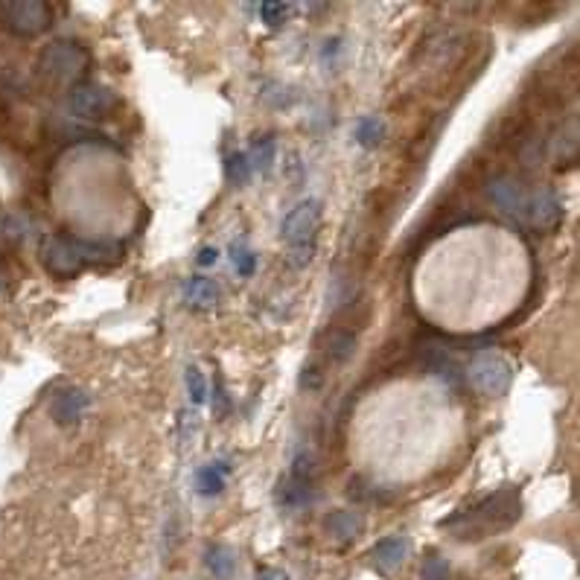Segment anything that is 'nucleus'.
<instances>
[{
  "label": "nucleus",
  "instance_id": "1",
  "mask_svg": "<svg viewBox=\"0 0 580 580\" xmlns=\"http://www.w3.org/2000/svg\"><path fill=\"white\" fill-rule=\"evenodd\" d=\"M519 516H522L519 490L508 487V490H499V493L481 499L470 511L452 516L446 522V528L458 540H484V537H496V534L508 531Z\"/></svg>",
  "mask_w": 580,
  "mask_h": 580
},
{
  "label": "nucleus",
  "instance_id": "2",
  "mask_svg": "<svg viewBox=\"0 0 580 580\" xmlns=\"http://www.w3.org/2000/svg\"><path fill=\"white\" fill-rule=\"evenodd\" d=\"M41 266L53 277L70 280L76 274H82L88 266H108L117 260V248L105 245V242H85L79 237H68V234H50L41 239L38 248Z\"/></svg>",
  "mask_w": 580,
  "mask_h": 580
},
{
  "label": "nucleus",
  "instance_id": "3",
  "mask_svg": "<svg viewBox=\"0 0 580 580\" xmlns=\"http://www.w3.org/2000/svg\"><path fill=\"white\" fill-rule=\"evenodd\" d=\"M91 50L79 41H53L41 50L38 56V70L44 79L59 82V85H82L85 76L91 73Z\"/></svg>",
  "mask_w": 580,
  "mask_h": 580
},
{
  "label": "nucleus",
  "instance_id": "4",
  "mask_svg": "<svg viewBox=\"0 0 580 580\" xmlns=\"http://www.w3.org/2000/svg\"><path fill=\"white\" fill-rule=\"evenodd\" d=\"M318 225H321V202L318 199H307L298 207H292L289 216L283 219L280 237L289 245V263L295 269H304L312 263Z\"/></svg>",
  "mask_w": 580,
  "mask_h": 580
},
{
  "label": "nucleus",
  "instance_id": "5",
  "mask_svg": "<svg viewBox=\"0 0 580 580\" xmlns=\"http://www.w3.org/2000/svg\"><path fill=\"white\" fill-rule=\"evenodd\" d=\"M315 481H318V467H315V458L309 455L307 449H301L295 458H292V467L289 473L277 481V490H274V499H277V508L286 513L301 511L315 502Z\"/></svg>",
  "mask_w": 580,
  "mask_h": 580
},
{
  "label": "nucleus",
  "instance_id": "6",
  "mask_svg": "<svg viewBox=\"0 0 580 580\" xmlns=\"http://www.w3.org/2000/svg\"><path fill=\"white\" fill-rule=\"evenodd\" d=\"M53 24V6L44 0H6L0 3V27L15 38H38Z\"/></svg>",
  "mask_w": 580,
  "mask_h": 580
},
{
  "label": "nucleus",
  "instance_id": "7",
  "mask_svg": "<svg viewBox=\"0 0 580 580\" xmlns=\"http://www.w3.org/2000/svg\"><path fill=\"white\" fill-rule=\"evenodd\" d=\"M467 379L484 397H502L508 394L513 382V365L502 353H478L467 365Z\"/></svg>",
  "mask_w": 580,
  "mask_h": 580
},
{
  "label": "nucleus",
  "instance_id": "8",
  "mask_svg": "<svg viewBox=\"0 0 580 580\" xmlns=\"http://www.w3.org/2000/svg\"><path fill=\"white\" fill-rule=\"evenodd\" d=\"M70 114L82 117V120H108L120 111V97L97 82H82L76 88H70L68 94Z\"/></svg>",
  "mask_w": 580,
  "mask_h": 580
},
{
  "label": "nucleus",
  "instance_id": "9",
  "mask_svg": "<svg viewBox=\"0 0 580 580\" xmlns=\"http://www.w3.org/2000/svg\"><path fill=\"white\" fill-rule=\"evenodd\" d=\"M566 219V210H563V202L560 196L551 190V187H534L531 196H528V210H525V219L522 225L537 231V234H551L563 225Z\"/></svg>",
  "mask_w": 580,
  "mask_h": 580
},
{
  "label": "nucleus",
  "instance_id": "10",
  "mask_svg": "<svg viewBox=\"0 0 580 580\" xmlns=\"http://www.w3.org/2000/svg\"><path fill=\"white\" fill-rule=\"evenodd\" d=\"M487 196H490V202L499 207L505 216H511L513 222L522 225L525 210H528V196H531L528 187H522V184H519L516 178H511V175H499V178H490Z\"/></svg>",
  "mask_w": 580,
  "mask_h": 580
},
{
  "label": "nucleus",
  "instance_id": "11",
  "mask_svg": "<svg viewBox=\"0 0 580 580\" xmlns=\"http://www.w3.org/2000/svg\"><path fill=\"white\" fill-rule=\"evenodd\" d=\"M88 411V394L76 385H62L50 394V417L56 426H76Z\"/></svg>",
  "mask_w": 580,
  "mask_h": 580
},
{
  "label": "nucleus",
  "instance_id": "12",
  "mask_svg": "<svg viewBox=\"0 0 580 580\" xmlns=\"http://www.w3.org/2000/svg\"><path fill=\"white\" fill-rule=\"evenodd\" d=\"M406 557H409V540L406 537H385L371 548V563L382 575L397 572L406 563Z\"/></svg>",
  "mask_w": 580,
  "mask_h": 580
},
{
  "label": "nucleus",
  "instance_id": "13",
  "mask_svg": "<svg viewBox=\"0 0 580 580\" xmlns=\"http://www.w3.org/2000/svg\"><path fill=\"white\" fill-rule=\"evenodd\" d=\"M324 528L336 537V540H356L362 531H365V516L353 508H344V511H333L327 519H324Z\"/></svg>",
  "mask_w": 580,
  "mask_h": 580
},
{
  "label": "nucleus",
  "instance_id": "14",
  "mask_svg": "<svg viewBox=\"0 0 580 580\" xmlns=\"http://www.w3.org/2000/svg\"><path fill=\"white\" fill-rule=\"evenodd\" d=\"M184 301H187V307L199 309V312L213 309L219 301V286L210 277H190L184 286Z\"/></svg>",
  "mask_w": 580,
  "mask_h": 580
},
{
  "label": "nucleus",
  "instance_id": "15",
  "mask_svg": "<svg viewBox=\"0 0 580 580\" xmlns=\"http://www.w3.org/2000/svg\"><path fill=\"white\" fill-rule=\"evenodd\" d=\"M205 563L216 580H231L237 572V554L225 543H210L205 551Z\"/></svg>",
  "mask_w": 580,
  "mask_h": 580
},
{
  "label": "nucleus",
  "instance_id": "16",
  "mask_svg": "<svg viewBox=\"0 0 580 580\" xmlns=\"http://www.w3.org/2000/svg\"><path fill=\"white\" fill-rule=\"evenodd\" d=\"M225 476H228V464L225 461H216V464H207L196 473V487L202 496H219L225 490Z\"/></svg>",
  "mask_w": 580,
  "mask_h": 580
},
{
  "label": "nucleus",
  "instance_id": "17",
  "mask_svg": "<svg viewBox=\"0 0 580 580\" xmlns=\"http://www.w3.org/2000/svg\"><path fill=\"white\" fill-rule=\"evenodd\" d=\"M274 158H277V143H274L272 135H266L254 143V149L248 155V164H251V170H260L263 175H269L274 167Z\"/></svg>",
  "mask_w": 580,
  "mask_h": 580
},
{
  "label": "nucleus",
  "instance_id": "18",
  "mask_svg": "<svg viewBox=\"0 0 580 580\" xmlns=\"http://www.w3.org/2000/svg\"><path fill=\"white\" fill-rule=\"evenodd\" d=\"M353 350H356V336L350 330H336L327 342V359L333 365H342L353 356Z\"/></svg>",
  "mask_w": 580,
  "mask_h": 580
},
{
  "label": "nucleus",
  "instance_id": "19",
  "mask_svg": "<svg viewBox=\"0 0 580 580\" xmlns=\"http://www.w3.org/2000/svg\"><path fill=\"white\" fill-rule=\"evenodd\" d=\"M382 137H385V123H382L379 117H362V120H359V126H356V140H359L362 146L374 149V146L382 143Z\"/></svg>",
  "mask_w": 580,
  "mask_h": 580
},
{
  "label": "nucleus",
  "instance_id": "20",
  "mask_svg": "<svg viewBox=\"0 0 580 580\" xmlns=\"http://www.w3.org/2000/svg\"><path fill=\"white\" fill-rule=\"evenodd\" d=\"M225 172H228V181L231 184H248V178H251V164H248V155L245 152H231L228 155V161H225Z\"/></svg>",
  "mask_w": 580,
  "mask_h": 580
},
{
  "label": "nucleus",
  "instance_id": "21",
  "mask_svg": "<svg viewBox=\"0 0 580 580\" xmlns=\"http://www.w3.org/2000/svg\"><path fill=\"white\" fill-rule=\"evenodd\" d=\"M231 260H234V269L242 277H251L254 269H257V254L245 245V242H237V245H231Z\"/></svg>",
  "mask_w": 580,
  "mask_h": 580
},
{
  "label": "nucleus",
  "instance_id": "22",
  "mask_svg": "<svg viewBox=\"0 0 580 580\" xmlns=\"http://www.w3.org/2000/svg\"><path fill=\"white\" fill-rule=\"evenodd\" d=\"M420 580H449V563L441 554H429L420 566Z\"/></svg>",
  "mask_w": 580,
  "mask_h": 580
},
{
  "label": "nucleus",
  "instance_id": "23",
  "mask_svg": "<svg viewBox=\"0 0 580 580\" xmlns=\"http://www.w3.org/2000/svg\"><path fill=\"white\" fill-rule=\"evenodd\" d=\"M187 391H190V400L196 403V406H202L207 400V382L205 376H202V371L199 368H187Z\"/></svg>",
  "mask_w": 580,
  "mask_h": 580
},
{
  "label": "nucleus",
  "instance_id": "24",
  "mask_svg": "<svg viewBox=\"0 0 580 580\" xmlns=\"http://www.w3.org/2000/svg\"><path fill=\"white\" fill-rule=\"evenodd\" d=\"M228 411H231V397H228V391H225V379L216 374V379H213V414H216L219 420H225Z\"/></svg>",
  "mask_w": 580,
  "mask_h": 580
},
{
  "label": "nucleus",
  "instance_id": "25",
  "mask_svg": "<svg viewBox=\"0 0 580 580\" xmlns=\"http://www.w3.org/2000/svg\"><path fill=\"white\" fill-rule=\"evenodd\" d=\"M289 12H292L289 3H263V6H260V15H263V21H266L269 27H283L286 18H289Z\"/></svg>",
  "mask_w": 580,
  "mask_h": 580
},
{
  "label": "nucleus",
  "instance_id": "26",
  "mask_svg": "<svg viewBox=\"0 0 580 580\" xmlns=\"http://www.w3.org/2000/svg\"><path fill=\"white\" fill-rule=\"evenodd\" d=\"M216 260H219V251H216V248L205 245V248L199 251V266H216Z\"/></svg>",
  "mask_w": 580,
  "mask_h": 580
},
{
  "label": "nucleus",
  "instance_id": "27",
  "mask_svg": "<svg viewBox=\"0 0 580 580\" xmlns=\"http://www.w3.org/2000/svg\"><path fill=\"white\" fill-rule=\"evenodd\" d=\"M254 580H289V575H286V572H280V569H272V566H269V569H260Z\"/></svg>",
  "mask_w": 580,
  "mask_h": 580
}]
</instances>
